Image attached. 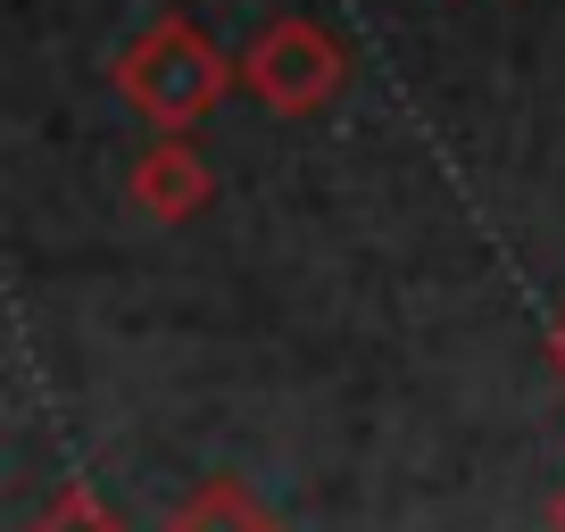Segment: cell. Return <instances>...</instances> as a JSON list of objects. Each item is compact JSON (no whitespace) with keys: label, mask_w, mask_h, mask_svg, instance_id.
<instances>
[{"label":"cell","mask_w":565,"mask_h":532,"mask_svg":"<svg viewBox=\"0 0 565 532\" xmlns=\"http://www.w3.org/2000/svg\"><path fill=\"white\" fill-rule=\"evenodd\" d=\"M548 524H557V532H565V491H557V508H548Z\"/></svg>","instance_id":"cell-7"},{"label":"cell","mask_w":565,"mask_h":532,"mask_svg":"<svg viewBox=\"0 0 565 532\" xmlns=\"http://www.w3.org/2000/svg\"><path fill=\"white\" fill-rule=\"evenodd\" d=\"M134 209L141 216H159V225H183V216H200L216 200V175H209V159H200L192 142H150L134 159Z\"/></svg>","instance_id":"cell-3"},{"label":"cell","mask_w":565,"mask_h":532,"mask_svg":"<svg viewBox=\"0 0 565 532\" xmlns=\"http://www.w3.org/2000/svg\"><path fill=\"white\" fill-rule=\"evenodd\" d=\"M233 84H242V58H225L192 18L141 25V34L117 51V92H125V100H134L150 125H159V134H183V125H200Z\"/></svg>","instance_id":"cell-1"},{"label":"cell","mask_w":565,"mask_h":532,"mask_svg":"<svg viewBox=\"0 0 565 532\" xmlns=\"http://www.w3.org/2000/svg\"><path fill=\"white\" fill-rule=\"evenodd\" d=\"M341 75H350V58H341V42L324 34L317 18H266L258 34L242 42V92H258L275 117H317V108H333Z\"/></svg>","instance_id":"cell-2"},{"label":"cell","mask_w":565,"mask_h":532,"mask_svg":"<svg viewBox=\"0 0 565 532\" xmlns=\"http://www.w3.org/2000/svg\"><path fill=\"white\" fill-rule=\"evenodd\" d=\"M167 532H282V524L242 491V482L216 475V482H200V491L175 508V524H167Z\"/></svg>","instance_id":"cell-4"},{"label":"cell","mask_w":565,"mask_h":532,"mask_svg":"<svg viewBox=\"0 0 565 532\" xmlns=\"http://www.w3.org/2000/svg\"><path fill=\"white\" fill-rule=\"evenodd\" d=\"M548 366L565 374V308H557V324H548Z\"/></svg>","instance_id":"cell-6"},{"label":"cell","mask_w":565,"mask_h":532,"mask_svg":"<svg viewBox=\"0 0 565 532\" xmlns=\"http://www.w3.org/2000/svg\"><path fill=\"white\" fill-rule=\"evenodd\" d=\"M25 532H125V524L108 515V499L92 491V482H67V491H58V499H51V508H42Z\"/></svg>","instance_id":"cell-5"}]
</instances>
